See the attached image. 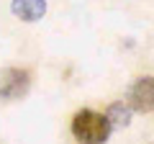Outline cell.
Here are the masks:
<instances>
[{
    "label": "cell",
    "instance_id": "cell-5",
    "mask_svg": "<svg viewBox=\"0 0 154 144\" xmlns=\"http://www.w3.org/2000/svg\"><path fill=\"white\" fill-rule=\"evenodd\" d=\"M131 105L126 103V100H116V103H110V108H108V121H110V126H118V129H126L128 124H131Z\"/></svg>",
    "mask_w": 154,
    "mask_h": 144
},
{
    "label": "cell",
    "instance_id": "cell-3",
    "mask_svg": "<svg viewBox=\"0 0 154 144\" xmlns=\"http://www.w3.org/2000/svg\"><path fill=\"white\" fill-rule=\"evenodd\" d=\"M126 103L136 113H152L154 111V75H144V77L134 80V85L128 88Z\"/></svg>",
    "mask_w": 154,
    "mask_h": 144
},
{
    "label": "cell",
    "instance_id": "cell-2",
    "mask_svg": "<svg viewBox=\"0 0 154 144\" xmlns=\"http://www.w3.org/2000/svg\"><path fill=\"white\" fill-rule=\"evenodd\" d=\"M31 90V72L23 67H3L0 70V100L11 103L21 100Z\"/></svg>",
    "mask_w": 154,
    "mask_h": 144
},
{
    "label": "cell",
    "instance_id": "cell-4",
    "mask_svg": "<svg viewBox=\"0 0 154 144\" xmlns=\"http://www.w3.org/2000/svg\"><path fill=\"white\" fill-rule=\"evenodd\" d=\"M11 11L26 23H36L46 16V0H11Z\"/></svg>",
    "mask_w": 154,
    "mask_h": 144
},
{
    "label": "cell",
    "instance_id": "cell-1",
    "mask_svg": "<svg viewBox=\"0 0 154 144\" xmlns=\"http://www.w3.org/2000/svg\"><path fill=\"white\" fill-rule=\"evenodd\" d=\"M113 131L108 116L93 108H80L72 116V136L77 144H105Z\"/></svg>",
    "mask_w": 154,
    "mask_h": 144
}]
</instances>
